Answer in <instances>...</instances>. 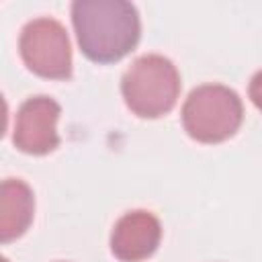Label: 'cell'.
<instances>
[{
  "mask_svg": "<svg viewBox=\"0 0 262 262\" xmlns=\"http://www.w3.org/2000/svg\"><path fill=\"white\" fill-rule=\"evenodd\" d=\"M248 94L254 102V106L258 111H262V70L254 74V78L250 80V88H248Z\"/></svg>",
  "mask_w": 262,
  "mask_h": 262,
  "instance_id": "ba28073f",
  "label": "cell"
},
{
  "mask_svg": "<svg viewBox=\"0 0 262 262\" xmlns=\"http://www.w3.org/2000/svg\"><path fill=\"white\" fill-rule=\"evenodd\" d=\"M18 51L25 66L47 80L72 76V45L66 27L49 16L33 18L18 37Z\"/></svg>",
  "mask_w": 262,
  "mask_h": 262,
  "instance_id": "277c9868",
  "label": "cell"
},
{
  "mask_svg": "<svg viewBox=\"0 0 262 262\" xmlns=\"http://www.w3.org/2000/svg\"><path fill=\"white\" fill-rule=\"evenodd\" d=\"M72 25L82 53L96 63L123 59L141 37L139 12L125 0H76Z\"/></svg>",
  "mask_w": 262,
  "mask_h": 262,
  "instance_id": "6da1fadb",
  "label": "cell"
},
{
  "mask_svg": "<svg viewBox=\"0 0 262 262\" xmlns=\"http://www.w3.org/2000/svg\"><path fill=\"white\" fill-rule=\"evenodd\" d=\"M61 106L49 96H31L27 98L14 121L12 141L14 145L31 156H45L59 145L57 121Z\"/></svg>",
  "mask_w": 262,
  "mask_h": 262,
  "instance_id": "5b68a950",
  "label": "cell"
},
{
  "mask_svg": "<svg viewBox=\"0 0 262 262\" xmlns=\"http://www.w3.org/2000/svg\"><path fill=\"white\" fill-rule=\"evenodd\" d=\"M35 213L33 190L18 178H8L0 188V239L4 244L20 237Z\"/></svg>",
  "mask_w": 262,
  "mask_h": 262,
  "instance_id": "52a82bcc",
  "label": "cell"
},
{
  "mask_svg": "<svg viewBox=\"0 0 262 262\" xmlns=\"http://www.w3.org/2000/svg\"><path fill=\"white\" fill-rule=\"evenodd\" d=\"M162 239L160 219L143 209L125 213L113 227L111 252L121 262H141L149 258Z\"/></svg>",
  "mask_w": 262,
  "mask_h": 262,
  "instance_id": "8992f818",
  "label": "cell"
},
{
  "mask_svg": "<svg viewBox=\"0 0 262 262\" xmlns=\"http://www.w3.org/2000/svg\"><path fill=\"white\" fill-rule=\"evenodd\" d=\"M242 119V98L223 84L196 86L182 104V127L199 143H221L233 137Z\"/></svg>",
  "mask_w": 262,
  "mask_h": 262,
  "instance_id": "3957f363",
  "label": "cell"
},
{
  "mask_svg": "<svg viewBox=\"0 0 262 262\" xmlns=\"http://www.w3.org/2000/svg\"><path fill=\"white\" fill-rule=\"evenodd\" d=\"M121 92L133 115L141 119H158L174 108L180 96V74L168 57L147 53L137 57L125 70Z\"/></svg>",
  "mask_w": 262,
  "mask_h": 262,
  "instance_id": "7a4b0ae2",
  "label": "cell"
}]
</instances>
